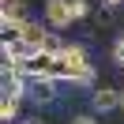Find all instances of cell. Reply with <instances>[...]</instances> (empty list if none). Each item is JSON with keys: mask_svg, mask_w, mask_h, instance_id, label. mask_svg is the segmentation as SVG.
Wrapping results in <instances>:
<instances>
[{"mask_svg": "<svg viewBox=\"0 0 124 124\" xmlns=\"http://www.w3.org/2000/svg\"><path fill=\"white\" fill-rule=\"evenodd\" d=\"M56 79H60V83H83V86L94 83V64H90L86 45L64 41V49L56 53Z\"/></svg>", "mask_w": 124, "mask_h": 124, "instance_id": "cell-1", "label": "cell"}, {"mask_svg": "<svg viewBox=\"0 0 124 124\" xmlns=\"http://www.w3.org/2000/svg\"><path fill=\"white\" fill-rule=\"evenodd\" d=\"M60 79H26V105L30 109H53L60 105Z\"/></svg>", "mask_w": 124, "mask_h": 124, "instance_id": "cell-2", "label": "cell"}, {"mask_svg": "<svg viewBox=\"0 0 124 124\" xmlns=\"http://www.w3.org/2000/svg\"><path fill=\"white\" fill-rule=\"evenodd\" d=\"M90 105H94V113L120 109V83H113V79H98L94 90H90Z\"/></svg>", "mask_w": 124, "mask_h": 124, "instance_id": "cell-3", "label": "cell"}, {"mask_svg": "<svg viewBox=\"0 0 124 124\" xmlns=\"http://www.w3.org/2000/svg\"><path fill=\"white\" fill-rule=\"evenodd\" d=\"M41 19H45L53 30L71 26V8H68V0H41Z\"/></svg>", "mask_w": 124, "mask_h": 124, "instance_id": "cell-4", "label": "cell"}, {"mask_svg": "<svg viewBox=\"0 0 124 124\" xmlns=\"http://www.w3.org/2000/svg\"><path fill=\"white\" fill-rule=\"evenodd\" d=\"M23 105H26V98H23V94H0V120H4V124H8V120H15Z\"/></svg>", "mask_w": 124, "mask_h": 124, "instance_id": "cell-5", "label": "cell"}, {"mask_svg": "<svg viewBox=\"0 0 124 124\" xmlns=\"http://www.w3.org/2000/svg\"><path fill=\"white\" fill-rule=\"evenodd\" d=\"M23 41V23H8V19H0V45L4 49H15Z\"/></svg>", "mask_w": 124, "mask_h": 124, "instance_id": "cell-6", "label": "cell"}, {"mask_svg": "<svg viewBox=\"0 0 124 124\" xmlns=\"http://www.w3.org/2000/svg\"><path fill=\"white\" fill-rule=\"evenodd\" d=\"M68 8H71V23H75V19H83L90 11V0H68Z\"/></svg>", "mask_w": 124, "mask_h": 124, "instance_id": "cell-7", "label": "cell"}, {"mask_svg": "<svg viewBox=\"0 0 124 124\" xmlns=\"http://www.w3.org/2000/svg\"><path fill=\"white\" fill-rule=\"evenodd\" d=\"M68 124H101V120H98V113H71Z\"/></svg>", "mask_w": 124, "mask_h": 124, "instance_id": "cell-8", "label": "cell"}, {"mask_svg": "<svg viewBox=\"0 0 124 124\" xmlns=\"http://www.w3.org/2000/svg\"><path fill=\"white\" fill-rule=\"evenodd\" d=\"M113 64H120V68H124V34L116 38V45H113Z\"/></svg>", "mask_w": 124, "mask_h": 124, "instance_id": "cell-9", "label": "cell"}, {"mask_svg": "<svg viewBox=\"0 0 124 124\" xmlns=\"http://www.w3.org/2000/svg\"><path fill=\"white\" fill-rule=\"evenodd\" d=\"M101 4H109V8H120V4H124V0H101Z\"/></svg>", "mask_w": 124, "mask_h": 124, "instance_id": "cell-10", "label": "cell"}, {"mask_svg": "<svg viewBox=\"0 0 124 124\" xmlns=\"http://www.w3.org/2000/svg\"><path fill=\"white\" fill-rule=\"evenodd\" d=\"M120 109H124V86H120Z\"/></svg>", "mask_w": 124, "mask_h": 124, "instance_id": "cell-11", "label": "cell"}]
</instances>
